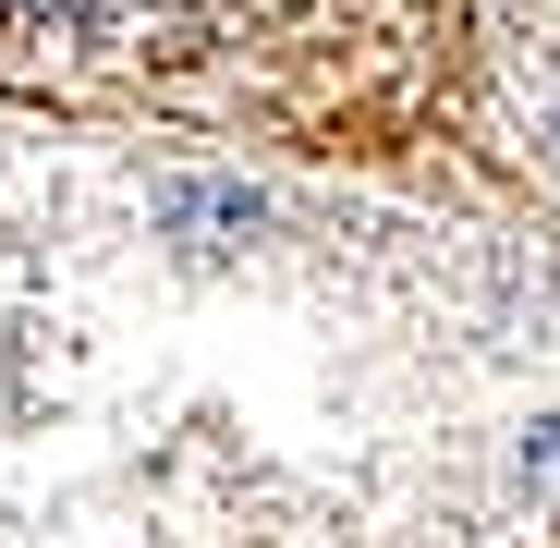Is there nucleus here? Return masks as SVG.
Returning <instances> with one entry per match:
<instances>
[{
    "label": "nucleus",
    "mask_w": 560,
    "mask_h": 548,
    "mask_svg": "<svg viewBox=\"0 0 560 548\" xmlns=\"http://www.w3.org/2000/svg\"><path fill=\"white\" fill-rule=\"evenodd\" d=\"M524 500H536V512H560V415L524 439Z\"/></svg>",
    "instance_id": "f257e3e1"
},
{
    "label": "nucleus",
    "mask_w": 560,
    "mask_h": 548,
    "mask_svg": "<svg viewBox=\"0 0 560 548\" xmlns=\"http://www.w3.org/2000/svg\"><path fill=\"white\" fill-rule=\"evenodd\" d=\"M61 13H73V0H0V37H49Z\"/></svg>",
    "instance_id": "f03ea898"
}]
</instances>
